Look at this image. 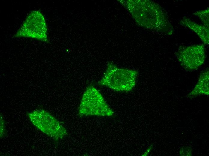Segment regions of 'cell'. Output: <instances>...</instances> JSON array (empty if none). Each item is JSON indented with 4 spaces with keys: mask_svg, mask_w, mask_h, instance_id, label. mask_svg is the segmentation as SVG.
<instances>
[{
    "mask_svg": "<svg viewBox=\"0 0 209 156\" xmlns=\"http://www.w3.org/2000/svg\"><path fill=\"white\" fill-rule=\"evenodd\" d=\"M138 74L136 71L120 69L110 62L103 76L98 83L115 91L128 92L135 86Z\"/></svg>",
    "mask_w": 209,
    "mask_h": 156,
    "instance_id": "6da1fadb",
    "label": "cell"
},
{
    "mask_svg": "<svg viewBox=\"0 0 209 156\" xmlns=\"http://www.w3.org/2000/svg\"><path fill=\"white\" fill-rule=\"evenodd\" d=\"M141 2L142 26L166 34H172L173 27L162 8L152 1L143 0Z\"/></svg>",
    "mask_w": 209,
    "mask_h": 156,
    "instance_id": "7a4b0ae2",
    "label": "cell"
},
{
    "mask_svg": "<svg viewBox=\"0 0 209 156\" xmlns=\"http://www.w3.org/2000/svg\"><path fill=\"white\" fill-rule=\"evenodd\" d=\"M78 111L81 116H109L113 114L101 93L92 85L89 86L83 94Z\"/></svg>",
    "mask_w": 209,
    "mask_h": 156,
    "instance_id": "3957f363",
    "label": "cell"
},
{
    "mask_svg": "<svg viewBox=\"0 0 209 156\" xmlns=\"http://www.w3.org/2000/svg\"><path fill=\"white\" fill-rule=\"evenodd\" d=\"M45 19L39 10L33 11L27 17L14 37H25L48 42Z\"/></svg>",
    "mask_w": 209,
    "mask_h": 156,
    "instance_id": "277c9868",
    "label": "cell"
},
{
    "mask_svg": "<svg viewBox=\"0 0 209 156\" xmlns=\"http://www.w3.org/2000/svg\"><path fill=\"white\" fill-rule=\"evenodd\" d=\"M204 45L200 44L180 47L175 53L181 66L186 70L193 71L204 63L206 58Z\"/></svg>",
    "mask_w": 209,
    "mask_h": 156,
    "instance_id": "5b68a950",
    "label": "cell"
},
{
    "mask_svg": "<svg viewBox=\"0 0 209 156\" xmlns=\"http://www.w3.org/2000/svg\"><path fill=\"white\" fill-rule=\"evenodd\" d=\"M41 120L30 118L39 129L56 140L62 138L67 133L65 128L59 121L49 113L44 110L35 111L29 114Z\"/></svg>",
    "mask_w": 209,
    "mask_h": 156,
    "instance_id": "8992f818",
    "label": "cell"
},
{
    "mask_svg": "<svg viewBox=\"0 0 209 156\" xmlns=\"http://www.w3.org/2000/svg\"><path fill=\"white\" fill-rule=\"evenodd\" d=\"M180 23L183 26L187 27L194 32L200 38L204 44L209 43V29L203 25L195 23L189 18L184 17Z\"/></svg>",
    "mask_w": 209,
    "mask_h": 156,
    "instance_id": "52a82bcc",
    "label": "cell"
},
{
    "mask_svg": "<svg viewBox=\"0 0 209 156\" xmlns=\"http://www.w3.org/2000/svg\"><path fill=\"white\" fill-rule=\"evenodd\" d=\"M201 94L209 95L208 69L201 73L194 88L188 95L189 98H192Z\"/></svg>",
    "mask_w": 209,
    "mask_h": 156,
    "instance_id": "ba28073f",
    "label": "cell"
},
{
    "mask_svg": "<svg viewBox=\"0 0 209 156\" xmlns=\"http://www.w3.org/2000/svg\"><path fill=\"white\" fill-rule=\"evenodd\" d=\"M209 8L204 10L197 11L193 13L194 15L198 16L204 25L209 28Z\"/></svg>",
    "mask_w": 209,
    "mask_h": 156,
    "instance_id": "9c48e42d",
    "label": "cell"
},
{
    "mask_svg": "<svg viewBox=\"0 0 209 156\" xmlns=\"http://www.w3.org/2000/svg\"><path fill=\"white\" fill-rule=\"evenodd\" d=\"M183 148H184V150H185V152H180V154L182 155H188V156H189V155H192V153H191V152L190 150V149L188 148V147H186V148H184L183 147Z\"/></svg>",
    "mask_w": 209,
    "mask_h": 156,
    "instance_id": "30bf717a",
    "label": "cell"
}]
</instances>
